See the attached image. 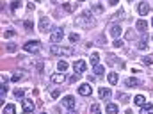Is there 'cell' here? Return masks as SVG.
<instances>
[{
	"mask_svg": "<svg viewBox=\"0 0 153 114\" xmlns=\"http://www.w3.org/2000/svg\"><path fill=\"white\" fill-rule=\"evenodd\" d=\"M38 2H41V0H38Z\"/></svg>",
	"mask_w": 153,
	"mask_h": 114,
	"instance_id": "obj_44",
	"label": "cell"
},
{
	"mask_svg": "<svg viewBox=\"0 0 153 114\" xmlns=\"http://www.w3.org/2000/svg\"><path fill=\"white\" fill-rule=\"evenodd\" d=\"M141 114H153V105H152V104H148V105H143Z\"/></svg>",
	"mask_w": 153,
	"mask_h": 114,
	"instance_id": "obj_18",
	"label": "cell"
},
{
	"mask_svg": "<svg viewBox=\"0 0 153 114\" xmlns=\"http://www.w3.org/2000/svg\"><path fill=\"white\" fill-rule=\"evenodd\" d=\"M50 54H53V55H61V57H71V55H73V48H71V46L52 45V46H50Z\"/></svg>",
	"mask_w": 153,
	"mask_h": 114,
	"instance_id": "obj_2",
	"label": "cell"
},
{
	"mask_svg": "<svg viewBox=\"0 0 153 114\" xmlns=\"http://www.w3.org/2000/svg\"><path fill=\"white\" fill-rule=\"evenodd\" d=\"M134 104L139 105V107H143V105H146V98H144L143 95H137V96L134 98Z\"/></svg>",
	"mask_w": 153,
	"mask_h": 114,
	"instance_id": "obj_16",
	"label": "cell"
},
{
	"mask_svg": "<svg viewBox=\"0 0 153 114\" xmlns=\"http://www.w3.org/2000/svg\"><path fill=\"white\" fill-rule=\"evenodd\" d=\"M70 114H76V113H70Z\"/></svg>",
	"mask_w": 153,
	"mask_h": 114,
	"instance_id": "obj_40",
	"label": "cell"
},
{
	"mask_svg": "<svg viewBox=\"0 0 153 114\" xmlns=\"http://www.w3.org/2000/svg\"><path fill=\"white\" fill-rule=\"evenodd\" d=\"M23 95H25L23 89H14V96H16V98H23Z\"/></svg>",
	"mask_w": 153,
	"mask_h": 114,
	"instance_id": "obj_29",
	"label": "cell"
},
{
	"mask_svg": "<svg viewBox=\"0 0 153 114\" xmlns=\"http://www.w3.org/2000/svg\"><path fill=\"white\" fill-rule=\"evenodd\" d=\"M62 38H64V31H62V29H57V31H53V32H52V36H50V41L55 45V43H59V41H61Z\"/></svg>",
	"mask_w": 153,
	"mask_h": 114,
	"instance_id": "obj_5",
	"label": "cell"
},
{
	"mask_svg": "<svg viewBox=\"0 0 153 114\" xmlns=\"http://www.w3.org/2000/svg\"><path fill=\"white\" fill-rule=\"evenodd\" d=\"M20 7H22V0H13L11 9H13V11H16V9H20Z\"/></svg>",
	"mask_w": 153,
	"mask_h": 114,
	"instance_id": "obj_22",
	"label": "cell"
},
{
	"mask_svg": "<svg viewBox=\"0 0 153 114\" xmlns=\"http://www.w3.org/2000/svg\"><path fill=\"white\" fill-rule=\"evenodd\" d=\"M64 9H66L68 13H71V11H73V5H71V4H64Z\"/></svg>",
	"mask_w": 153,
	"mask_h": 114,
	"instance_id": "obj_35",
	"label": "cell"
},
{
	"mask_svg": "<svg viewBox=\"0 0 153 114\" xmlns=\"http://www.w3.org/2000/svg\"><path fill=\"white\" fill-rule=\"evenodd\" d=\"M34 109H36V104L32 100H23V113L30 114V113H34Z\"/></svg>",
	"mask_w": 153,
	"mask_h": 114,
	"instance_id": "obj_6",
	"label": "cell"
},
{
	"mask_svg": "<svg viewBox=\"0 0 153 114\" xmlns=\"http://www.w3.org/2000/svg\"><path fill=\"white\" fill-rule=\"evenodd\" d=\"M143 63H144L146 66H152V64H153V59H152V57H144V59H143Z\"/></svg>",
	"mask_w": 153,
	"mask_h": 114,
	"instance_id": "obj_31",
	"label": "cell"
},
{
	"mask_svg": "<svg viewBox=\"0 0 153 114\" xmlns=\"http://www.w3.org/2000/svg\"><path fill=\"white\" fill-rule=\"evenodd\" d=\"M117 96H119V98H121V102H128V96H126V95H121V93H119V95H117Z\"/></svg>",
	"mask_w": 153,
	"mask_h": 114,
	"instance_id": "obj_36",
	"label": "cell"
},
{
	"mask_svg": "<svg viewBox=\"0 0 153 114\" xmlns=\"http://www.w3.org/2000/svg\"><path fill=\"white\" fill-rule=\"evenodd\" d=\"M111 89H107V87H100V98H105V100H109L111 98Z\"/></svg>",
	"mask_w": 153,
	"mask_h": 114,
	"instance_id": "obj_15",
	"label": "cell"
},
{
	"mask_svg": "<svg viewBox=\"0 0 153 114\" xmlns=\"http://www.w3.org/2000/svg\"><path fill=\"white\" fill-rule=\"evenodd\" d=\"M150 9H152V7H150V4H148V2H141V4L137 5V11H139V14H141V16H146V14L150 13Z\"/></svg>",
	"mask_w": 153,
	"mask_h": 114,
	"instance_id": "obj_7",
	"label": "cell"
},
{
	"mask_svg": "<svg viewBox=\"0 0 153 114\" xmlns=\"http://www.w3.org/2000/svg\"><path fill=\"white\" fill-rule=\"evenodd\" d=\"M103 72H105V68H103L102 64H96V66H94V73H96V75H103Z\"/></svg>",
	"mask_w": 153,
	"mask_h": 114,
	"instance_id": "obj_23",
	"label": "cell"
},
{
	"mask_svg": "<svg viewBox=\"0 0 153 114\" xmlns=\"http://www.w3.org/2000/svg\"><path fill=\"white\" fill-rule=\"evenodd\" d=\"M91 114H100V105H98V104L91 105Z\"/></svg>",
	"mask_w": 153,
	"mask_h": 114,
	"instance_id": "obj_27",
	"label": "cell"
},
{
	"mask_svg": "<svg viewBox=\"0 0 153 114\" xmlns=\"http://www.w3.org/2000/svg\"><path fill=\"white\" fill-rule=\"evenodd\" d=\"M125 84H126L128 87H137V86H141V82H139L135 77H130V78H126V80H125Z\"/></svg>",
	"mask_w": 153,
	"mask_h": 114,
	"instance_id": "obj_14",
	"label": "cell"
},
{
	"mask_svg": "<svg viewBox=\"0 0 153 114\" xmlns=\"http://www.w3.org/2000/svg\"><path fill=\"white\" fill-rule=\"evenodd\" d=\"M23 25H25V27H27V29H32V23H30V22H25V23H23Z\"/></svg>",
	"mask_w": 153,
	"mask_h": 114,
	"instance_id": "obj_38",
	"label": "cell"
},
{
	"mask_svg": "<svg viewBox=\"0 0 153 114\" xmlns=\"http://www.w3.org/2000/svg\"><path fill=\"white\" fill-rule=\"evenodd\" d=\"M78 39H80V36H78V34H75V32H73V34H70V41H71V43H76Z\"/></svg>",
	"mask_w": 153,
	"mask_h": 114,
	"instance_id": "obj_30",
	"label": "cell"
},
{
	"mask_svg": "<svg viewBox=\"0 0 153 114\" xmlns=\"http://www.w3.org/2000/svg\"><path fill=\"white\" fill-rule=\"evenodd\" d=\"M78 77H80V73H73V75H71V78H70V80H71V82L75 84L76 80H78Z\"/></svg>",
	"mask_w": 153,
	"mask_h": 114,
	"instance_id": "obj_34",
	"label": "cell"
},
{
	"mask_svg": "<svg viewBox=\"0 0 153 114\" xmlns=\"http://www.w3.org/2000/svg\"><path fill=\"white\" fill-rule=\"evenodd\" d=\"M80 2H84V0H80Z\"/></svg>",
	"mask_w": 153,
	"mask_h": 114,
	"instance_id": "obj_43",
	"label": "cell"
},
{
	"mask_svg": "<svg viewBox=\"0 0 153 114\" xmlns=\"http://www.w3.org/2000/svg\"><path fill=\"white\" fill-rule=\"evenodd\" d=\"M152 39H153V38H152Z\"/></svg>",
	"mask_w": 153,
	"mask_h": 114,
	"instance_id": "obj_46",
	"label": "cell"
},
{
	"mask_svg": "<svg viewBox=\"0 0 153 114\" xmlns=\"http://www.w3.org/2000/svg\"><path fill=\"white\" fill-rule=\"evenodd\" d=\"M137 48H139V50H146V48H148V43H146L144 39H141V41L137 43Z\"/></svg>",
	"mask_w": 153,
	"mask_h": 114,
	"instance_id": "obj_24",
	"label": "cell"
},
{
	"mask_svg": "<svg viewBox=\"0 0 153 114\" xmlns=\"http://www.w3.org/2000/svg\"><path fill=\"white\" fill-rule=\"evenodd\" d=\"M22 78H23V73H20V72H18V73H13V77H11L13 82H18V80H22Z\"/></svg>",
	"mask_w": 153,
	"mask_h": 114,
	"instance_id": "obj_26",
	"label": "cell"
},
{
	"mask_svg": "<svg viewBox=\"0 0 153 114\" xmlns=\"http://www.w3.org/2000/svg\"><path fill=\"white\" fill-rule=\"evenodd\" d=\"M107 80H109L111 84H117V73H114V72H111V73L107 75Z\"/></svg>",
	"mask_w": 153,
	"mask_h": 114,
	"instance_id": "obj_20",
	"label": "cell"
},
{
	"mask_svg": "<svg viewBox=\"0 0 153 114\" xmlns=\"http://www.w3.org/2000/svg\"><path fill=\"white\" fill-rule=\"evenodd\" d=\"M39 48H41V43H39V41H27V43L23 45V50L29 52V54H38Z\"/></svg>",
	"mask_w": 153,
	"mask_h": 114,
	"instance_id": "obj_3",
	"label": "cell"
},
{
	"mask_svg": "<svg viewBox=\"0 0 153 114\" xmlns=\"http://www.w3.org/2000/svg\"><path fill=\"white\" fill-rule=\"evenodd\" d=\"M39 31H41V32H48V31H50V20H48V18H41V22H39Z\"/></svg>",
	"mask_w": 153,
	"mask_h": 114,
	"instance_id": "obj_11",
	"label": "cell"
},
{
	"mask_svg": "<svg viewBox=\"0 0 153 114\" xmlns=\"http://www.w3.org/2000/svg\"><path fill=\"white\" fill-rule=\"evenodd\" d=\"M152 25H153V20H152Z\"/></svg>",
	"mask_w": 153,
	"mask_h": 114,
	"instance_id": "obj_42",
	"label": "cell"
},
{
	"mask_svg": "<svg viewBox=\"0 0 153 114\" xmlns=\"http://www.w3.org/2000/svg\"><path fill=\"white\" fill-rule=\"evenodd\" d=\"M7 50H9V52H14V50H16V45H14V43H9V45H7Z\"/></svg>",
	"mask_w": 153,
	"mask_h": 114,
	"instance_id": "obj_33",
	"label": "cell"
},
{
	"mask_svg": "<svg viewBox=\"0 0 153 114\" xmlns=\"http://www.w3.org/2000/svg\"><path fill=\"white\" fill-rule=\"evenodd\" d=\"M135 29H137L141 34H144V32L148 31V23H146L144 20H137V23H135Z\"/></svg>",
	"mask_w": 153,
	"mask_h": 114,
	"instance_id": "obj_12",
	"label": "cell"
},
{
	"mask_svg": "<svg viewBox=\"0 0 153 114\" xmlns=\"http://www.w3.org/2000/svg\"><path fill=\"white\" fill-rule=\"evenodd\" d=\"M98 45H105V36H100L98 38Z\"/></svg>",
	"mask_w": 153,
	"mask_h": 114,
	"instance_id": "obj_37",
	"label": "cell"
},
{
	"mask_svg": "<svg viewBox=\"0 0 153 114\" xmlns=\"http://www.w3.org/2000/svg\"><path fill=\"white\" fill-rule=\"evenodd\" d=\"M96 22H94V18L91 16V13L87 11V13H84V14H78L75 18V25L76 27H82V29H89V27H93Z\"/></svg>",
	"mask_w": 153,
	"mask_h": 114,
	"instance_id": "obj_1",
	"label": "cell"
},
{
	"mask_svg": "<svg viewBox=\"0 0 153 114\" xmlns=\"http://www.w3.org/2000/svg\"><path fill=\"white\" fill-rule=\"evenodd\" d=\"M117 2H119V0H109V4H111V5H116Z\"/></svg>",
	"mask_w": 153,
	"mask_h": 114,
	"instance_id": "obj_39",
	"label": "cell"
},
{
	"mask_svg": "<svg viewBox=\"0 0 153 114\" xmlns=\"http://www.w3.org/2000/svg\"><path fill=\"white\" fill-rule=\"evenodd\" d=\"M91 63L96 66V64L100 63V54H93V55H91Z\"/></svg>",
	"mask_w": 153,
	"mask_h": 114,
	"instance_id": "obj_25",
	"label": "cell"
},
{
	"mask_svg": "<svg viewBox=\"0 0 153 114\" xmlns=\"http://www.w3.org/2000/svg\"><path fill=\"white\" fill-rule=\"evenodd\" d=\"M41 114H46V113H41Z\"/></svg>",
	"mask_w": 153,
	"mask_h": 114,
	"instance_id": "obj_41",
	"label": "cell"
},
{
	"mask_svg": "<svg viewBox=\"0 0 153 114\" xmlns=\"http://www.w3.org/2000/svg\"><path fill=\"white\" fill-rule=\"evenodd\" d=\"M14 34H16V31H13V29H9V31H5V32H4V38H13Z\"/></svg>",
	"mask_w": 153,
	"mask_h": 114,
	"instance_id": "obj_28",
	"label": "cell"
},
{
	"mask_svg": "<svg viewBox=\"0 0 153 114\" xmlns=\"http://www.w3.org/2000/svg\"><path fill=\"white\" fill-rule=\"evenodd\" d=\"M78 93H80L82 96H91V93H93V87H91L89 84H82V86L78 87Z\"/></svg>",
	"mask_w": 153,
	"mask_h": 114,
	"instance_id": "obj_8",
	"label": "cell"
},
{
	"mask_svg": "<svg viewBox=\"0 0 153 114\" xmlns=\"http://www.w3.org/2000/svg\"><path fill=\"white\" fill-rule=\"evenodd\" d=\"M112 45H114L116 48H121V46H123V41L117 38V39H114V43H112Z\"/></svg>",
	"mask_w": 153,
	"mask_h": 114,
	"instance_id": "obj_32",
	"label": "cell"
},
{
	"mask_svg": "<svg viewBox=\"0 0 153 114\" xmlns=\"http://www.w3.org/2000/svg\"><path fill=\"white\" fill-rule=\"evenodd\" d=\"M121 32H123V29H121L119 23H111V27H109V34H111L112 38L117 39L119 36H121Z\"/></svg>",
	"mask_w": 153,
	"mask_h": 114,
	"instance_id": "obj_4",
	"label": "cell"
},
{
	"mask_svg": "<svg viewBox=\"0 0 153 114\" xmlns=\"http://www.w3.org/2000/svg\"><path fill=\"white\" fill-rule=\"evenodd\" d=\"M64 80H66L64 73H53V75H52V82H53V84H62Z\"/></svg>",
	"mask_w": 153,
	"mask_h": 114,
	"instance_id": "obj_13",
	"label": "cell"
},
{
	"mask_svg": "<svg viewBox=\"0 0 153 114\" xmlns=\"http://www.w3.org/2000/svg\"><path fill=\"white\" fill-rule=\"evenodd\" d=\"M57 70H59L61 73H62V72H66V70H68V63H66V61H59V64H57Z\"/></svg>",
	"mask_w": 153,
	"mask_h": 114,
	"instance_id": "obj_21",
	"label": "cell"
},
{
	"mask_svg": "<svg viewBox=\"0 0 153 114\" xmlns=\"http://www.w3.org/2000/svg\"><path fill=\"white\" fill-rule=\"evenodd\" d=\"M14 113H16V107L13 104H9V105L4 107V114H14Z\"/></svg>",
	"mask_w": 153,
	"mask_h": 114,
	"instance_id": "obj_19",
	"label": "cell"
},
{
	"mask_svg": "<svg viewBox=\"0 0 153 114\" xmlns=\"http://www.w3.org/2000/svg\"><path fill=\"white\" fill-rule=\"evenodd\" d=\"M130 2H132V0H130Z\"/></svg>",
	"mask_w": 153,
	"mask_h": 114,
	"instance_id": "obj_45",
	"label": "cell"
},
{
	"mask_svg": "<svg viewBox=\"0 0 153 114\" xmlns=\"http://www.w3.org/2000/svg\"><path fill=\"white\" fill-rule=\"evenodd\" d=\"M107 114H117V105L116 104H107Z\"/></svg>",
	"mask_w": 153,
	"mask_h": 114,
	"instance_id": "obj_17",
	"label": "cell"
},
{
	"mask_svg": "<svg viewBox=\"0 0 153 114\" xmlns=\"http://www.w3.org/2000/svg\"><path fill=\"white\" fill-rule=\"evenodd\" d=\"M62 105L66 109H75V98L73 96H64L62 98Z\"/></svg>",
	"mask_w": 153,
	"mask_h": 114,
	"instance_id": "obj_10",
	"label": "cell"
},
{
	"mask_svg": "<svg viewBox=\"0 0 153 114\" xmlns=\"http://www.w3.org/2000/svg\"><path fill=\"white\" fill-rule=\"evenodd\" d=\"M85 68H87V64H85V61H75V64H73V70H75L76 73H84L85 72Z\"/></svg>",
	"mask_w": 153,
	"mask_h": 114,
	"instance_id": "obj_9",
	"label": "cell"
}]
</instances>
